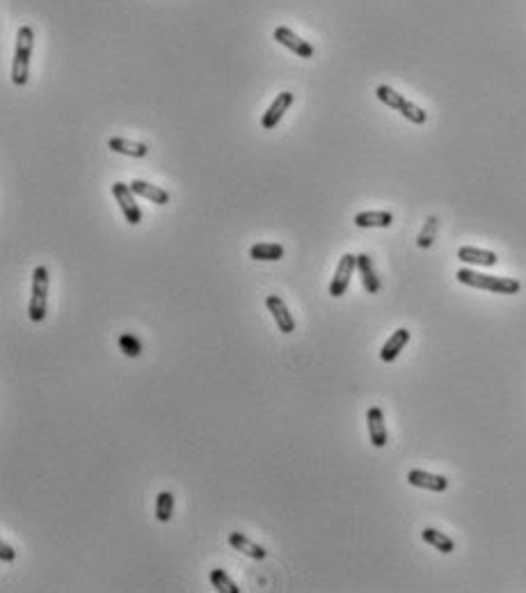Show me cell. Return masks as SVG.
<instances>
[{
    "mask_svg": "<svg viewBox=\"0 0 526 593\" xmlns=\"http://www.w3.org/2000/svg\"><path fill=\"white\" fill-rule=\"evenodd\" d=\"M273 37L277 39V44H282L288 50H293L297 58H314V46L309 44L307 39H302L300 35H295L291 28H286V26L275 28Z\"/></svg>",
    "mask_w": 526,
    "mask_h": 593,
    "instance_id": "52a82bcc",
    "label": "cell"
},
{
    "mask_svg": "<svg viewBox=\"0 0 526 593\" xmlns=\"http://www.w3.org/2000/svg\"><path fill=\"white\" fill-rule=\"evenodd\" d=\"M0 559H3L5 564H12V561L16 559V552H14V548L9 545V543H0Z\"/></svg>",
    "mask_w": 526,
    "mask_h": 593,
    "instance_id": "d4e9b609",
    "label": "cell"
},
{
    "mask_svg": "<svg viewBox=\"0 0 526 593\" xmlns=\"http://www.w3.org/2000/svg\"><path fill=\"white\" fill-rule=\"evenodd\" d=\"M209 580H211L213 589L220 591V593H241L239 584H236V582L226 575V570H222V568H213L209 572Z\"/></svg>",
    "mask_w": 526,
    "mask_h": 593,
    "instance_id": "44dd1931",
    "label": "cell"
},
{
    "mask_svg": "<svg viewBox=\"0 0 526 593\" xmlns=\"http://www.w3.org/2000/svg\"><path fill=\"white\" fill-rule=\"evenodd\" d=\"M293 101H295V94H293V92H280V94H277V99H275L273 104H270V108H268V110L263 112V117H261V126H263L265 131L275 129V126L282 121L284 112L293 106Z\"/></svg>",
    "mask_w": 526,
    "mask_h": 593,
    "instance_id": "9c48e42d",
    "label": "cell"
},
{
    "mask_svg": "<svg viewBox=\"0 0 526 593\" xmlns=\"http://www.w3.org/2000/svg\"><path fill=\"white\" fill-rule=\"evenodd\" d=\"M174 513V495L170 490H160L156 495V518L158 523H170Z\"/></svg>",
    "mask_w": 526,
    "mask_h": 593,
    "instance_id": "7402d4cb",
    "label": "cell"
},
{
    "mask_svg": "<svg viewBox=\"0 0 526 593\" xmlns=\"http://www.w3.org/2000/svg\"><path fill=\"white\" fill-rule=\"evenodd\" d=\"M265 308H268V312L273 314V319H275V323H277V328H280V332L291 334V332L295 330V319H293V314L288 312L286 303L280 298V295H268V298H265Z\"/></svg>",
    "mask_w": 526,
    "mask_h": 593,
    "instance_id": "30bf717a",
    "label": "cell"
},
{
    "mask_svg": "<svg viewBox=\"0 0 526 593\" xmlns=\"http://www.w3.org/2000/svg\"><path fill=\"white\" fill-rule=\"evenodd\" d=\"M33 48H35V30L30 26H21L16 33V48H14V62H12V83L18 87H23L28 83Z\"/></svg>",
    "mask_w": 526,
    "mask_h": 593,
    "instance_id": "7a4b0ae2",
    "label": "cell"
},
{
    "mask_svg": "<svg viewBox=\"0 0 526 593\" xmlns=\"http://www.w3.org/2000/svg\"><path fill=\"white\" fill-rule=\"evenodd\" d=\"M112 195H115L119 209L124 213V218L131 224H140L142 222V211L136 202V192H133L131 183H124V181H115L112 183Z\"/></svg>",
    "mask_w": 526,
    "mask_h": 593,
    "instance_id": "5b68a950",
    "label": "cell"
},
{
    "mask_svg": "<svg viewBox=\"0 0 526 593\" xmlns=\"http://www.w3.org/2000/svg\"><path fill=\"white\" fill-rule=\"evenodd\" d=\"M391 222H394V216H391L389 211H362L355 216V224L362 229L368 227H391Z\"/></svg>",
    "mask_w": 526,
    "mask_h": 593,
    "instance_id": "ac0fdd59",
    "label": "cell"
},
{
    "mask_svg": "<svg viewBox=\"0 0 526 593\" xmlns=\"http://www.w3.org/2000/svg\"><path fill=\"white\" fill-rule=\"evenodd\" d=\"M229 545H231L234 550L243 552L245 557H252V559H256V561H261V559L268 557V550H265V548H261L259 543H254V540H252L250 536L241 534V531H231V534H229Z\"/></svg>",
    "mask_w": 526,
    "mask_h": 593,
    "instance_id": "7c38bea8",
    "label": "cell"
},
{
    "mask_svg": "<svg viewBox=\"0 0 526 593\" xmlns=\"http://www.w3.org/2000/svg\"><path fill=\"white\" fill-rule=\"evenodd\" d=\"M376 97L383 101L385 106L389 108H394L396 112H400L407 121H412V124H426V119H428V112L424 108H419L417 104H412L410 99H405L403 94H398V92L394 87H389V85H378L376 89Z\"/></svg>",
    "mask_w": 526,
    "mask_h": 593,
    "instance_id": "3957f363",
    "label": "cell"
},
{
    "mask_svg": "<svg viewBox=\"0 0 526 593\" xmlns=\"http://www.w3.org/2000/svg\"><path fill=\"white\" fill-rule=\"evenodd\" d=\"M456 278L458 282L462 284H467V286H473V289H483V291H490V293H501V295H513V293H517L522 286L517 280H513V278H497V275H483V273H476V271H471V268H460L456 273Z\"/></svg>",
    "mask_w": 526,
    "mask_h": 593,
    "instance_id": "6da1fadb",
    "label": "cell"
},
{
    "mask_svg": "<svg viewBox=\"0 0 526 593\" xmlns=\"http://www.w3.org/2000/svg\"><path fill=\"white\" fill-rule=\"evenodd\" d=\"M410 342V330L407 328H398L396 332H391V337L385 342L383 351H380V360L383 362H394L400 355V351L405 349Z\"/></svg>",
    "mask_w": 526,
    "mask_h": 593,
    "instance_id": "4fadbf2b",
    "label": "cell"
},
{
    "mask_svg": "<svg viewBox=\"0 0 526 593\" xmlns=\"http://www.w3.org/2000/svg\"><path fill=\"white\" fill-rule=\"evenodd\" d=\"M48 268L46 266H37L33 271V291H30V308L28 316L33 323H41L46 319V308H48Z\"/></svg>",
    "mask_w": 526,
    "mask_h": 593,
    "instance_id": "277c9868",
    "label": "cell"
},
{
    "mask_svg": "<svg viewBox=\"0 0 526 593\" xmlns=\"http://www.w3.org/2000/svg\"><path fill=\"white\" fill-rule=\"evenodd\" d=\"M119 351L126 357H140L142 355V342L133 332L119 334Z\"/></svg>",
    "mask_w": 526,
    "mask_h": 593,
    "instance_id": "603a6c76",
    "label": "cell"
},
{
    "mask_svg": "<svg viewBox=\"0 0 526 593\" xmlns=\"http://www.w3.org/2000/svg\"><path fill=\"white\" fill-rule=\"evenodd\" d=\"M357 271L359 278H362V284L368 293H378L380 291V278L373 271V261H371L368 254H357Z\"/></svg>",
    "mask_w": 526,
    "mask_h": 593,
    "instance_id": "e0dca14e",
    "label": "cell"
},
{
    "mask_svg": "<svg viewBox=\"0 0 526 593\" xmlns=\"http://www.w3.org/2000/svg\"><path fill=\"white\" fill-rule=\"evenodd\" d=\"M458 259L465 263H473V266H497L499 257L497 252L492 250H481V248H460L458 250Z\"/></svg>",
    "mask_w": 526,
    "mask_h": 593,
    "instance_id": "2e32d148",
    "label": "cell"
},
{
    "mask_svg": "<svg viewBox=\"0 0 526 593\" xmlns=\"http://www.w3.org/2000/svg\"><path fill=\"white\" fill-rule=\"evenodd\" d=\"M355 268H357V257H355V254L346 252L344 257L339 259V266H336V271H334V278H332V282H329V295H332V298H341V295H346L348 286H350V280H353Z\"/></svg>",
    "mask_w": 526,
    "mask_h": 593,
    "instance_id": "8992f818",
    "label": "cell"
},
{
    "mask_svg": "<svg viewBox=\"0 0 526 593\" xmlns=\"http://www.w3.org/2000/svg\"><path fill=\"white\" fill-rule=\"evenodd\" d=\"M366 424H368V437L371 445L376 449H383L389 442V433H387V424H385V413L383 408L371 406L366 413Z\"/></svg>",
    "mask_w": 526,
    "mask_h": 593,
    "instance_id": "ba28073f",
    "label": "cell"
},
{
    "mask_svg": "<svg viewBox=\"0 0 526 593\" xmlns=\"http://www.w3.org/2000/svg\"><path fill=\"white\" fill-rule=\"evenodd\" d=\"M421 538H424L428 545H432L435 550H439L442 555H451V552L456 550V543H453V540H451L446 534H442V531L432 529V527H426L424 531H421Z\"/></svg>",
    "mask_w": 526,
    "mask_h": 593,
    "instance_id": "ffe728a7",
    "label": "cell"
},
{
    "mask_svg": "<svg viewBox=\"0 0 526 593\" xmlns=\"http://www.w3.org/2000/svg\"><path fill=\"white\" fill-rule=\"evenodd\" d=\"M284 257V248L280 243H254L250 248V259L254 261H277Z\"/></svg>",
    "mask_w": 526,
    "mask_h": 593,
    "instance_id": "d6986e66",
    "label": "cell"
},
{
    "mask_svg": "<svg viewBox=\"0 0 526 593\" xmlns=\"http://www.w3.org/2000/svg\"><path fill=\"white\" fill-rule=\"evenodd\" d=\"M435 234H437V218H435V216H430V218L424 222V229L419 232V236H417V245H419L421 250L430 248V245L435 243Z\"/></svg>",
    "mask_w": 526,
    "mask_h": 593,
    "instance_id": "cb8c5ba5",
    "label": "cell"
},
{
    "mask_svg": "<svg viewBox=\"0 0 526 593\" xmlns=\"http://www.w3.org/2000/svg\"><path fill=\"white\" fill-rule=\"evenodd\" d=\"M108 149L117 151V154H124V156H131V158H144L149 154V145H144V142H133L126 138H110Z\"/></svg>",
    "mask_w": 526,
    "mask_h": 593,
    "instance_id": "9a60e30c",
    "label": "cell"
},
{
    "mask_svg": "<svg viewBox=\"0 0 526 593\" xmlns=\"http://www.w3.org/2000/svg\"><path fill=\"white\" fill-rule=\"evenodd\" d=\"M131 188H133V192H136V195H140V197H144V200H149V202H153V204H168L170 202V192L165 190V188H160V186H153V183H149V181H142V179H136V181H131Z\"/></svg>",
    "mask_w": 526,
    "mask_h": 593,
    "instance_id": "5bb4252c",
    "label": "cell"
},
{
    "mask_svg": "<svg viewBox=\"0 0 526 593\" xmlns=\"http://www.w3.org/2000/svg\"><path fill=\"white\" fill-rule=\"evenodd\" d=\"M407 484L415 488H424L430 493H444L449 488V479L442 474H430L426 469H410L407 472Z\"/></svg>",
    "mask_w": 526,
    "mask_h": 593,
    "instance_id": "8fae6325",
    "label": "cell"
}]
</instances>
